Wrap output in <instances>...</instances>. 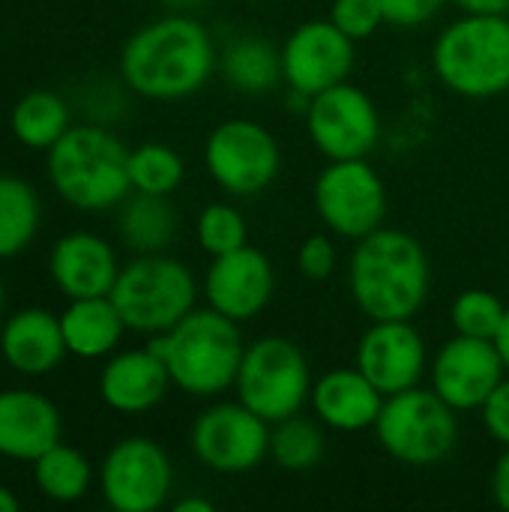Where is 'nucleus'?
<instances>
[{"label":"nucleus","instance_id":"nucleus-11","mask_svg":"<svg viewBox=\"0 0 509 512\" xmlns=\"http://www.w3.org/2000/svg\"><path fill=\"white\" fill-rule=\"evenodd\" d=\"M306 126L315 147L330 159H366L381 135L375 102L354 84H336L309 99Z\"/></svg>","mask_w":509,"mask_h":512},{"label":"nucleus","instance_id":"nucleus-32","mask_svg":"<svg viewBox=\"0 0 509 512\" xmlns=\"http://www.w3.org/2000/svg\"><path fill=\"white\" fill-rule=\"evenodd\" d=\"M198 243L207 255H228L246 246V219L231 204H210L198 219Z\"/></svg>","mask_w":509,"mask_h":512},{"label":"nucleus","instance_id":"nucleus-9","mask_svg":"<svg viewBox=\"0 0 509 512\" xmlns=\"http://www.w3.org/2000/svg\"><path fill=\"white\" fill-rule=\"evenodd\" d=\"M315 210L333 234L363 240L384 228V180L366 159H336L315 183Z\"/></svg>","mask_w":509,"mask_h":512},{"label":"nucleus","instance_id":"nucleus-21","mask_svg":"<svg viewBox=\"0 0 509 512\" xmlns=\"http://www.w3.org/2000/svg\"><path fill=\"white\" fill-rule=\"evenodd\" d=\"M384 399L387 396L357 366L333 369L321 375L312 390V405H315L318 420L336 432L375 429Z\"/></svg>","mask_w":509,"mask_h":512},{"label":"nucleus","instance_id":"nucleus-31","mask_svg":"<svg viewBox=\"0 0 509 512\" xmlns=\"http://www.w3.org/2000/svg\"><path fill=\"white\" fill-rule=\"evenodd\" d=\"M504 315L507 306L501 303V297L483 288L462 291L453 303V327L459 336H471V339H495Z\"/></svg>","mask_w":509,"mask_h":512},{"label":"nucleus","instance_id":"nucleus-14","mask_svg":"<svg viewBox=\"0 0 509 512\" xmlns=\"http://www.w3.org/2000/svg\"><path fill=\"white\" fill-rule=\"evenodd\" d=\"M354 66V39L333 21L300 24L282 48V75L294 93L318 96L348 78Z\"/></svg>","mask_w":509,"mask_h":512},{"label":"nucleus","instance_id":"nucleus-34","mask_svg":"<svg viewBox=\"0 0 509 512\" xmlns=\"http://www.w3.org/2000/svg\"><path fill=\"white\" fill-rule=\"evenodd\" d=\"M336 261H339V255H336V243H333L330 237H324V234H312V237H306V240H303V246H300V255H297L300 273H303L306 279H312V282H324V279H330V276H333V270H336Z\"/></svg>","mask_w":509,"mask_h":512},{"label":"nucleus","instance_id":"nucleus-37","mask_svg":"<svg viewBox=\"0 0 509 512\" xmlns=\"http://www.w3.org/2000/svg\"><path fill=\"white\" fill-rule=\"evenodd\" d=\"M492 495H495V504L501 510L509 512V447H504V456L498 459L495 465V474H492Z\"/></svg>","mask_w":509,"mask_h":512},{"label":"nucleus","instance_id":"nucleus-24","mask_svg":"<svg viewBox=\"0 0 509 512\" xmlns=\"http://www.w3.org/2000/svg\"><path fill=\"white\" fill-rule=\"evenodd\" d=\"M177 231V213L168 195H147L135 192L123 198L120 210V237L138 255L162 252Z\"/></svg>","mask_w":509,"mask_h":512},{"label":"nucleus","instance_id":"nucleus-7","mask_svg":"<svg viewBox=\"0 0 509 512\" xmlns=\"http://www.w3.org/2000/svg\"><path fill=\"white\" fill-rule=\"evenodd\" d=\"M459 411L435 390H402L384 399L375 432L381 447L414 468L438 465L459 441Z\"/></svg>","mask_w":509,"mask_h":512},{"label":"nucleus","instance_id":"nucleus-2","mask_svg":"<svg viewBox=\"0 0 509 512\" xmlns=\"http://www.w3.org/2000/svg\"><path fill=\"white\" fill-rule=\"evenodd\" d=\"M357 309L372 321H411L429 297L426 249L405 231L378 228L357 240L348 267Z\"/></svg>","mask_w":509,"mask_h":512},{"label":"nucleus","instance_id":"nucleus-17","mask_svg":"<svg viewBox=\"0 0 509 512\" xmlns=\"http://www.w3.org/2000/svg\"><path fill=\"white\" fill-rule=\"evenodd\" d=\"M204 294L210 309L228 315L237 324L249 321L273 297V264L261 249H252L249 243L228 255H216L207 270Z\"/></svg>","mask_w":509,"mask_h":512},{"label":"nucleus","instance_id":"nucleus-18","mask_svg":"<svg viewBox=\"0 0 509 512\" xmlns=\"http://www.w3.org/2000/svg\"><path fill=\"white\" fill-rule=\"evenodd\" d=\"M63 420L54 402L33 390L0 393V456L18 462H36L54 444H60Z\"/></svg>","mask_w":509,"mask_h":512},{"label":"nucleus","instance_id":"nucleus-27","mask_svg":"<svg viewBox=\"0 0 509 512\" xmlns=\"http://www.w3.org/2000/svg\"><path fill=\"white\" fill-rule=\"evenodd\" d=\"M33 480L45 498L72 504L90 489V462L75 447L54 444L33 462Z\"/></svg>","mask_w":509,"mask_h":512},{"label":"nucleus","instance_id":"nucleus-29","mask_svg":"<svg viewBox=\"0 0 509 512\" xmlns=\"http://www.w3.org/2000/svg\"><path fill=\"white\" fill-rule=\"evenodd\" d=\"M270 456L285 471H312L324 456V435L312 420L303 417H285L270 432Z\"/></svg>","mask_w":509,"mask_h":512},{"label":"nucleus","instance_id":"nucleus-28","mask_svg":"<svg viewBox=\"0 0 509 512\" xmlns=\"http://www.w3.org/2000/svg\"><path fill=\"white\" fill-rule=\"evenodd\" d=\"M225 78L243 93H264L282 75V51L261 39H240L222 57Z\"/></svg>","mask_w":509,"mask_h":512},{"label":"nucleus","instance_id":"nucleus-38","mask_svg":"<svg viewBox=\"0 0 509 512\" xmlns=\"http://www.w3.org/2000/svg\"><path fill=\"white\" fill-rule=\"evenodd\" d=\"M465 12H483V15H509V0H456Z\"/></svg>","mask_w":509,"mask_h":512},{"label":"nucleus","instance_id":"nucleus-40","mask_svg":"<svg viewBox=\"0 0 509 512\" xmlns=\"http://www.w3.org/2000/svg\"><path fill=\"white\" fill-rule=\"evenodd\" d=\"M174 512H213V504L201 498H183L174 504Z\"/></svg>","mask_w":509,"mask_h":512},{"label":"nucleus","instance_id":"nucleus-25","mask_svg":"<svg viewBox=\"0 0 509 512\" xmlns=\"http://www.w3.org/2000/svg\"><path fill=\"white\" fill-rule=\"evenodd\" d=\"M12 135L30 150H51L69 129V108L57 93L33 90L12 108Z\"/></svg>","mask_w":509,"mask_h":512},{"label":"nucleus","instance_id":"nucleus-6","mask_svg":"<svg viewBox=\"0 0 509 512\" xmlns=\"http://www.w3.org/2000/svg\"><path fill=\"white\" fill-rule=\"evenodd\" d=\"M195 294L198 288L189 267L153 252L126 264L108 297L123 315L126 330L156 336L168 333L195 309Z\"/></svg>","mask_w":509,"mask_h":512},{"label":"nucleus","instance_id":"nucleus-22","mask_svg":"<svg viewBox=\"0 0 509 512\" xmlns=\"http://www.w3.org/2000/svg\"><path fill=\"white\" fill-rule=\"evenodd\" d=\"M0 351L21 375H48L69 354L60 318L45 309L15 312L0 333Z\"/></svg>","mask_w":509,"mask_h":512},{"label":"nucleus","instance_id":"nucleus-35","mask_svg":"<svg viewBox=\"0 0 509 512\" xmlns=\"http://www.w3.org/2000/svg\"><path fill=\"white\" fill-rule=\"evenodd\" d=\"M384 21L396 24V27H420L426 21H432L444 0H378Z\"/></svg>","mask_w":509,"mask_h":512},{"label":"nucleus","instance_id":"nucleus-20","mask_svg":"<svg viewBox=\"0 0 509 512\" xmlns=\"http://www.w3.org/2000/svg\"><path fill=\"white\" fill-rule=\"evenodd\" d=\"M171 375L159 354L150 348L117 354L99 375V396L120 414H141L156 408L168 393Z\"/></svg>","mask_w":509,"mask_h":512},{"label":"nucleus","instance_id":"nucleus-13","mask_svg":"<svg viewBox=\"0 0 509 512\" xmlns=\"http://www.w3.org/2000/svg\"><path fill=\"white\" fill-rule=\"evenodd\" d=\"M174 471L165 450L150 438H123L102 462L99 486L117 512H153L171 495Z\"/></svg>","mask_w":509,"mask_h":512},{"label":"nucleus","instance_id":"nucleus-39","mask_svg":"<svg viewBox=\"0 0 509 512\" xmlns=\"http://www.w3.org/2000/svg\"><path fill=\"white\" fill-rule=\"evenodd\" d=\"M492 342H495V348H498V354H501V360H504V366H507L509 372V309L507 315H504V321H501L498 336H495Z\"/></svg>","mask_w":509,"mask_h":512},{"label":"nucleus","instance_id":"nucleus-42","mask_svg":"<svg viewBox=\"0 0 509 512\" xmlns=\"http://www.w3.org/2000/svg\"><path fill=\"white\" fill-rule=\"evenodd\" d=\"M3 300H6V291H3V282H0V315H3Z\"/></svg>","mask_w":509,"mask_h":512},{"label":"nucleus","instance_id":"nucleus-41","mask_svg":"<svg viewBox=\"0 0 509 512\" xmlns=\"http://www.w3.org/2000/svg\"><path fill=\"white\" fill-rule=\"evenodd\" d=\"M21 510V501L6 489V486H0V512H18Z\"/></svg>","mask_w":509,"mask_h":512},{"label":"nucleus","instance_id":"nucleus-30","mask_svg":"<svg viewBox=\"0 0 509 512\" xmlns=\"http://www.w3.org/2000/svg\"><path fill=\"white\" fill-rule=\"evenodd\" d=\"M129 183L132 192L171 195L183 183V159L168 144H141L129 150Z\"/></svg>","mask_w":509,"mask_h":512},{"label":"nucleus","instance_id":"nucleus-5","mask_svg":"<svg viewBox=\"0 0 509 512\" xmlns=\"http://www.w3.org/2000/svg\"><path fill=\"white\" fill-rule=\"evenodd\" d=\"M435 72L459 96L489 99L509 90V18L465 12L435 42Z\"/></svg>","mask_w":509,"mask_h":512},{"label":"nucleus","instance_id":"nucleus-12","mask_svg":"<svg viewBox=\"0 0 509 512\" xmlns=\"http://www.w3.org/2000/svg\"><path fill=\"white\" fill-rule=\"evenodd\" d=\"M270 423L243 402L207 408L192 426V450L216 474H246L270 453Z\"/></svg>","mask_w":509,"mask_h":512},{"label":"nucleus","instance_id":"nucleus-23","mask_svg":"<svg viewBox=\"0 0 509 512\" xmlns=\"http://www.w3.org/2000/svg\"><path fill=\"white\" fill-rule=\"evenodd\" d=\"M60 327H63L66 351L84 360L111 354L126 330L123 315L117 312L111 297L72 300L66 312L60 315Z\"/></svg>","mask_w":509,"mask_h":512},{"label":"nucleus","instance_id":"nucleus-3","mask_svg":"<svg viewBox=\"0 0 509 512\" xmlns=\"http://www.w3.org/2000/svg\"><path fill=\"white\" fill-rule=\"evenodd\" d=\"M147 348L165 360L171 384L189 396H216L234 387L246 354L237 321L216 309H192L168 333H156Z\"/></svg>","mask_w":509,"mask_h":512},{"label":"nucleus","instance_id":"nucleus-33","mask_svg":"<svg viewBox=\"0 0 509 512\" xmlns=\"http://www.w3.org/2000/svg\"><path fill=\"white\" fill-rule=\"evenodd\" d=\"M330 21L357 42L369 39L384 24V12L378 0H333Z\"/></svg>","mask_w":509,"mask_h":512},{"label":"nucleus","instance_id":"nucleus-8","mask_svg":"<svg viewBox=\"0 0 509 512\" xmlns=\"http://www.w3.org/2000/svg\"><path fill=\"white\" fill-rule=\"evenodd\" d=\"M234 387L249 411L276 426L294 417L312 396V372L306 354L291 339L264 336L246 348Z\"/></svg>","mask_w":509,"mask_h":512},{"label":"nucleus","instance_id":"nucleus-36","mask_svg":"<svg viewBox=\"0 0 509 512\" xmlns=\"http://www.w3.org/2000/svg\"><path fill=\"white\" fill-rule=\"evenodd\" d=\"M480 411H483V423H486L489 435H492L498 444L509 447V378H504V381L489 393V399L483 402Z\"/></svg>","mask_w":509,"mask_h":512},{"label":"nucleus","instance_id":"nucleus-26","mask_svg":"<svg viewBox=\"0 0 509 512\" xmlns=\"http://www.w3.org/2000/svg\"><path fill=\"white\" fill-rule=\"evenodd\" d=\"M39 228V201L30 183L0 174V261L24 252Z\"/></svg>","mask_w":509,"mask_h":512},{"label":"nucleus","instance_id":"nucleus-19","mask_svg":"<svg viewBox=\"0 0 509 512\" xmlns=\"http://www.w3.org/2000/svg\"><path fill=\"white\" fill-rule=\"evenodd\" d=\"M54 285L69 297V300H84V297H108L120 267L111 252V246L87 231L66 234L57 240L51 249L48 261Z\"/></svg>","mask_w":509,"mask_h":512},{"label":"nucleus","instance_id":"nucleus-15","mask_svg":"<svg viewBox=\"0 0 509 512\" xmlns=\"http://www.w3.org/2000/svg\"><path fill=\"white\" fill-rule=\"evenodd\" d=\"M504 372L507 366L492 339L456 333V339H450L435 357L432 390L456 411H474L483 408L489 393L504 381Z\"/></svg>","mask_w":509,"mask_h":512},{"label":"nucleus","instance_id":"nucleus-4","mask_svg":"<svg viewBox=\"0 0 509 512\" xmlns=\"http://www.w3.org/2000/svg\"><path fill=\"white\" fill-rule=\"evenodd\" d=\"M48 177L63 201L78 210H108L129 192V150L99 126H69L48 150Z\"/></svg>","mask_w":509,"mask_h":512},{"label":"nucleus","instance_id":"nucleus-16","mask_svg":"<svg viewBox=\"0 0 509 512\" xmlns=\"http://www.w3.org/2000/svg\"><path fill=\"white\" fill-rule=\"evenodd\" d=\"M357 369L384 396L411 390L426 369V342L411 321H375L357 345Z\"/></svg>","mask_w":509,"mask_h":512},{"label":"nucleus","instance_id":"nucleus-1","mask_svg":"<svg viewBox=\"0 0 509 512\" xmlns=\"http://www.w3.org/2000/svg\"><path fill=\"white\" fill-rule=\"evenodd\" d=\"M216 66L213 39L189 15H165L129 36L120 72L147 99H183L207 84Z\"/></svg>","mask_w":509,"mask_h":512},{"label":"nucleus","instance_id":"nucleus-10","mask_svg":"<svg viewBox=\"0 0 509 512\" xmlns=\"http://www.w3.org/2000/svg\"><path fill=\"white\" fill-rule=\"evenodd\" d=\"M204 162L210 177L231 195H255L267 189L279 174V144L255 120L219 123L207 144Z\"/></svg>","mask_w":509,"mask_h":512}]
</instances>
